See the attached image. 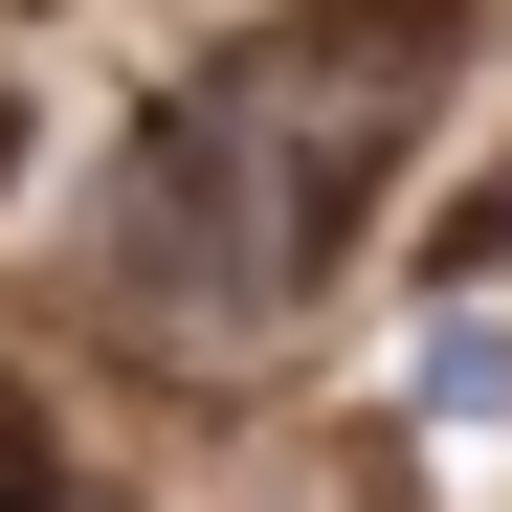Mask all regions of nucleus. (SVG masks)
Returning <instances> with one entry per match:
<instances>
[{
	"label": "nucleus",
	"instance_id": "1",
	"mask_svg": "<svg viewBox=\"0 0 512 512\" xmlns=\"http://www.w3.org/2000/svg\"><path fill=\"white\" fill-rule=\"evenodd\" d=\"M446 90H468V0H290V23H245V45L201 67V134L245 156L290 290L357 268V223H379L401 156L446 134Z\"/></svg>",
	"mask_w": 512,
	"mask_h": 512
},
{
	"label": "nucleus",
	"instance_id": "2",
	"mask_svg": "<svg viewBox=\"0 0 512 512\" xmlns=\"http://www.w3.org/2000/svg\"><path fill=\"white\" fill-rule=\"evenodd\" d=\"M0 512H67V423H45L23 379H0Z\"/></svg>",
	"mask_w": 512,
	"mask_h": 512
},
{
	"label": "nucleus",
	"instance_id": "3",
	"mask_svg": "<svg viewBox=\"0 0 512 512\" xmlns=\"http://www.w3.org/2000/svg\"><path fill=\"white\" fill-rule=\"evenodd\" d=\"M268 512H401V468H379V446H334V468H312V490H268Z\"/></svg>",
	"mask_w": 512,
	"mask_h": 512
},
{
	"label": "nucleus",
	"instance_id": "4",
	"mask_svg": "<svg viewBox=\"0 0 512 512\" xmlns=\"http://www.w3.org/2000/svg\"><path fill=\"white\" fill-rule=\"evenodd\" d=\"M0 179H23V90H0Z\"/></svg>",
	"mask_w": 512,
	"mask_h": 512
}]
</instances>
